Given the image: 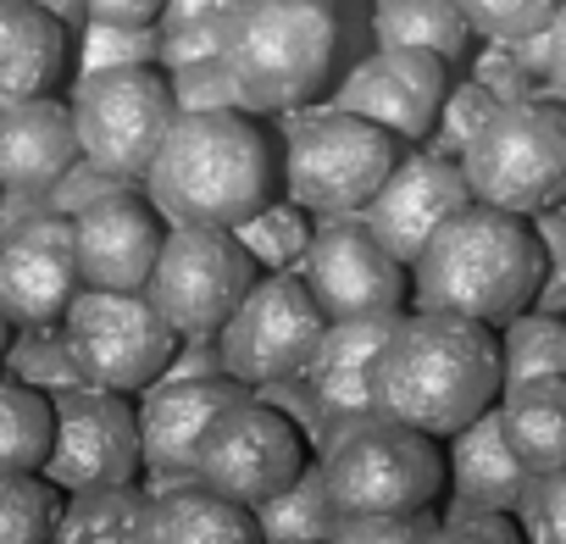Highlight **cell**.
Returning a JSON list of instances; mask_svg holds the SVG:
<instances>
[{"label": "cell", "instance_id": "obj_1", "mask_svg": "<svg viewBox=\"0 0 566 544\" xmlns=\"http://www.w3.org/2000/svg\"><path fill=\"white\" fill-rule=\"evenodd\" d=\"M500 328L450 312H406L373 373L378 417L411 422L433 439H450L500 406Z\"/></svg>", "mask_w": 566, "mask_h": 544}, {"label": "cell", "instance_id": "obj_2", "mask_svg": "<svg viewBox=\"0 0 566 544\" xmlns=\"http://www.w3.org/2000/svg\"><path fill=\"white\" fill-rule=\"evenodd\" d=\"M538 284H544V244L533 217L483 200L455 211L411 261L417 312H450L489 328H505L516 312H527Z\"/></svg>", "mask_w": 566, "mask_h": 544}, {"label": "cell", "instance_id": "obj_3", "mask_svg": "<svg viewBox=\"0 0 566 544\" xmlns=\"http://www.w3.org/2000/svg\"><path fill=\"white\" fill-rule=\"evenodd\" d=\"M277 178L272 145L250 112H178L145 172V195L167 222L239 228L272 200Z\"/></svg>", "mask_w": 566, "mask_h": 544}, {"label": "cell", "instance_id": "obj_4", "mask_svg": "<svg viewBox=\"0 0 566 544\" xmlns=\"http://www.w3.org/2000/svg\"><path fill=\"white\" fill-rule=\"evenodd\" d=\"M222 62L250 112L306 106L339 62L334 0H239L222 23Z\"/></svg>", "mask_w": 566, "mask_h": 544}, {"label": "cell", "instance_id": "obj_5", "mask_svg": "<svg viewBox=\"0 0 566 544\" xmlns=\"http://www.w3.org/2000/svg\"><path fill=\"white\" fill-rule=\"evenodd\" d=\"M328 494L345 516H395L439 505L450 489V461L433 433L395 422V417H361L339 428V439L317 456Z\"/></svg>", "mask_w": 566, "mask_h": 544}, {"label": "cell", "instance_id": "obj_6", "mask_svg": "<svg viewBox=\"0 0 566 544\" xmlns=\"http://www.w3.org/2000/svg\"><path fill=\"white\" fill-rule=\"evenodd\" d=\"M400 145L389 128L356 117V112H306L283 128V195L317 217H361L384 178L400 161Z\"/></svg>", "mask_w": 566, "mask_h": 544}, {"label": "cell", "instance_id": "obj_7", "mask_svg": "<svg viewBox=\"0 0 566 544\" xmlns=\"http://www.w3.org/2000/svg\"><path fill=\"white\" fill-rule=\"evenodd\" d=\"M472 200L538 217L566 200V106L549 95L505 101L461 150Z\"/></svg>", "mask_w": 566, "mask_h": 544}, {"label": "cell", "instance_id": "obj_8", "mask_svg": "<svg viewBox=\"0 0 566 544\" xmlns=\"http://www.w3.org/2000/svg\"><path fill=\"white\" fill-rule=\"evenodd\" d=\"M62 334L78 378L117 395H145L184 345V334L150 306L145 290H78Z\"/></svg>", "mask_w": 566, "mask_h": 544}, {"label": "cell", "instance_id": "obj_9", "mask_svg": "<svg viewBox=\"0 0 566 544\" xmlns=\"http://www.w3.org/2000/svg\"><path fill=\"white\" fill-rule=\"evenodd\" d=\"M67 106H73L84 156L95 167H106V172L134 178V184H145L167 128L178 123L172 79L156 62L84 73V79H73V101Z\"/></svg>", "mask_w": 566, "mask_h": 544}, {"label": "cell", "instance_id": "obj_10", "mask_svg": "<svg viewBox=\"0 0 566 544\" xmlns=\"http://www.w3.org/2000/svg\"><path fill=\"white\" fill-rule=\"evenodd\" d=\"M255 279H261V266L239 244L233 228L172 222L145 295L184 339H195V334H222V323L239 312Z\"/></svg>", "mask_w": 566, "mask_h": 544}, {"label": "cell", "instance_id": "obj_11", "mask_svg": "<svg viewBox=\"0 0 566 544\" xmlns=\"http://www.w3.org/2000/svg\"><path fill=\"white\" fill-rule=\"evenodd\" d=\"M195 472L217 494L255 511L261 500H272L283 483H295L306 472V433L295 428L290 411H277L272 400L250 389L206 428Z\"/></svg>", "mask_w": 566, "mask_h": 544}, {"label": "cell", "instance_id": "obj_12", "mask_svg": "<svg viewBox=\"0 0 566 544\" xmlns=\"http://www.w3.org/2000/svg\"><path fill=\"white\" fill-rule=\"evenodd\" d=\"M328 317L312 301L301 272H261L255 290L239 301V312L222 323V362L233 378L255 384H277V378H301L317 356Z\"/></svg>", "mask_w": 566, "mask_h": 544}, {"label": "cell", "instance_id": "obj_13", "mask_svg": "<svg viewBox=\"0 0 566 544\" xmlns=\"http://www.w3.org/2000/svg\"><path fill=\"white\" fill-rule=\"evenodd\" d=\"M51 400H56V439L40 472L62 494L101 489V483H139L145 439H139V406H128V395L73 384Z\"/></svg>", "mask_w": 566, "mask_h": 544}, {"label": "cell", "instance_id": "obj_14", "mask_svg": "<svg viewBox=\"0 0 566 544\" xmlns=\"http://www.w3.org/2000/svg\"><path fill=\"white\" fill-rule=\"evenodd\" d=\"M301 279L328 323L339 317H373V312H406L411 301V266L389 255V244L367 228V217H323L312 233V250L301 255Z\"/></svg>", "mask_w": 566, "mask_h": 544}, {"label": "cell", "instance_id": "obj_15", "mask_svg": "<svg viewBox=\"0 0 566 544\" xmlns=\"http://www.w3.org/2000/svg\"><path fill=\"white\" fill-rule=\"evenodd\" d=\"M78 290L84 272H78L73 217L45 206L0 233V312L12 317V328L62 323Z\"/></svg>", "mask_w": 566, "mask_h": 544}, {"label": "cell", "instance_id": "obj_16", "mask_svg": "<svg viewBox=\"0 0 566 544\" xmlns=\"http://www.w3.org/2000/svg\"><path fill=\"white\" fill-rule=\"evenodd\" d=\"M444 95H450V62L444 56L411 51V45H378L367 62H356L345 73V84L334 90V106L389 128L406 145H422L439 123Z\"/></svg>", "mask_w": 566, "mask_h": 544}, {"label": "cell", "instance_id": "obj_17", "mask_svg": "<svg viewBox=\"0 0 566 544\" xmlns=\"http://www.w3.org/2000/svg\"><path fill=\"white\" fill-rule=\"evenodd\" d=\"M167 217L145 195V184L117 189L73 217V244H78V272L84 290H145L156 255L167 244Z\"/></svg>", "mask_w": 566, "mask_h": 544}, {"label": "cell", "instance_id": "obj_18", "mask_svg": "<svg viewBox=\"0 0 566 544\" xmlns=\"http://www.w3.org/2000/svg\"><path fill=\"white\" fill-rule=\"evenodd\" d=\"M467 206H472V184H467L461 161L422 145V150L395 161V172L384 178V189L373 195V206L361 217L389 244V255H400L411 266L428 250V239Z\"/></svg>", "mask_w": 566, "mask_h": 544}, {"label": "cell", "instance_id": "obj_19", "mask_svg": "<svg viewBox=\"0 0 566 544\" xmlns=\"http://www.w3.org/2000/svg\"><path fill=\"white\" fill-rule=\"evenodd\" d=\"M250 395L244 378L233 373H211V378H156L139 395V439H145V467L150 472H184L200 456L206 428L239 400Z\"/></svg>", "mask_w": 566, "mask_h": 544}, {"label": "cell", "instance_id": "obj_20", "mask_svg": "<svg viewBox=\"0 0 566 544\" xmlns=\"http://www.w3.org/2000/svg\"><path fill=\"white\" fill-rule=\"evenodd\" d=\"M78 156L84 145L67 101L34 95L0 106V189L7 195H45Z\"/></svg>", "mask_w": 566, "mask_h": 544}, {"label": "cell", "instance_id": "obj_21", "mask_svg": "<svg viewBox=\"0 0 566 544\" xmlns=\"http://www.w3.org/2000/svg\"><path fill=\"white\" fill-rule=\"evenodd\" d=\"M400 317L406 312H373V317H339V323L323 328L317 356L306 367V384L328 406V417L361 422V417L378 411L373 373H378V356H384V345H389V334H395Z\"/></svg>", "mask_w": 566, "mask_h": 544}, {"label": "cell", "instance_id": "obj_22", "mask_svg": "<svg viewBox=\"0 0 566 544\" xmlns=\"http://www.w3.org/2000/svg\"><path fill=\"white\" fill-rule=\"evenodd\" d=\"M444 461H450V500H455L450 511H516L533 489V472L505 439L500 406L455 428L444 439Z\"/></svg>", "mask_w": 566, "mask_h": 544}, {"label": "cell", "instance_id": "obj_23", "mask_svg": "<svg viewBox=\"0 0 566 544\" xmlns=\"http://www.w3.org/2000/svg\"><path fill=\"white\" fill-rule=\"evenodd\" d=\"M73 29L34 0H0V106L51 95L67 73Z\"/></svg>", "mask_w": 566, "mask_h": 544}, {"label": "cell", "instance_id": "obj_24", "mask_svg": "<svg viewBox=\"0 0 566 544\" xmlns=\"http://www.w3.org/2000/svg\"><path fill=\"white\" fill-rule=\"evenodd\" d=\"M145 544H261V533L250 505L217 494L211 483H184L150 494Z\"/></svg>", "mask_w": 566, "mask_h": 544}, {"label": "cell", "instance_id": "obj_25", "mask_svg": "<svg viewBox=\"0 0 566 544\" xmlns=\"http://www.w3.org/2000/svg\"><path fill=\"white\" fill-rule=\"evenodd\" d=\"M500 422L533 478L566 467V378H527L500 389Z\"/></svg>", "mask_w": 566, "mask_h": 544}, {"label": "cell", "instance_id": "obj_26", "mask_svg": "<svg viewBox=\"0 0 566 544\" xmlns=\"http://www.w3.org/2000/svg\"><path fill=\"white\" fill-rule=\"evenodd\" d=\"M150 489L145 483H101L62 494L51 544H145Z\"/></svg>", "mask_w": 566, "mask_h": 544}, {"label": "cell", "instance_id": "obj_27", "mask_svg": "<svg viewBox=\"0 0 566 544\" xmlns=\"http://www.w3.org/2000/svg\"><path fill=\"white\" fill-rule=\"evenodd\" d=\"M350 516L334 505L323 461H306L295 483H283L272 500L255 505V533L261 544H339Z\"/></svg>", "mask_w": 566, "mask_h": 544}, {"label": "cell", "instance_id": "obj_28", "mask_svg": "<svg viewBox=\"0 0 566 544\" xmlns=\"http://www.w3.org/2000/svg\"><path fill=\"white\" fill-rule=\"evenodd\" d=\"M373 40L433 51L455 67L472 45V23L461 12V0H373Z\"/></svg>", "mask_w": 566, "mask_h": 544}, {"label": "cell", "instance_id": "obj_29", "mask_svg": "<svg viewBox=\"0 0 566 544\" xmlns=\"http://www.w3.org/2000/svg\"><path fill=\"white\" fill-rule=\"evenodd\" d=\"M56 439V400L0 373V472H40Z\"/></svg>", "mask_w": 566, "mask_h": 544}, {"label": "cell", "instance_id": "obj_30", "mask_svg": "<svg viewBox=\"0 0 566 544\" xmlns=\"http://www.w3.org/2000/svg\"><path fill=\"white\" fill-rule=\"evenodd\" d=\"M500 373L505 389L527 378H566V312H516L500 328Z\"/></svg>", "mask_w": 566, "mask_h": 544}, {"label": "cell", "instance_id": "obj_31", "mask_svg": "<svg viewBox=\"0 0 566 544\" xmlns=\"http://www.w3.org/2000/svg\"><path fill=\"white\" fill-rule=\"evenodd\" d=\"M239 244L255 255V266L261 272H295L301 266V255L312 250V211L306 206H295L290 195H283V200H266L255 217H244L239 228Z\"/></svg>", "mask_w": 566, "mask_h": 544}, {"label": "cell", "instance_id": "obj_32", "mask_svg": "<svg viewBox=\"0 0 566 544\" xmlns=\"http://www.w3.org/2000/svg\"><path fill=\"white\" fill-rule=\"evenodd\" d=\"M62 489L45 472H0V544H51Z\"/></svg>", "mask_w": 566, "mask_h": 544}, {"label": "cell", "instance_id": "obj_33", "mask_svg": "<svg viewBox=\"0 0 566 544\" xmlns=\"http://www.w3.org/2000/svg\"><path fill=\"white\" fill-rule=\"evenodd\" d=\"M0 367H7L12 378H23V384H34V389H45V395H62V389L84 384V378H78V362H73V351H67L62 323L18 328L12 345H7V356H0Z\"/></svg>", "mask_w": 566, "mask_h": 544}, {"label": "cell", "instance_id": "obj_34", "mask_svg": "<svg viewBox=\"0 0 566 544\" xmlns=\"http://www.w3.org/2000/svg\"><path fill=\"white\" fill-rule=\"evenodd\" d=\"M161 67V23H84L78 29V79L106 67Z\"/></svg>", "mask_w": 566, "mask_h": 544}, {"label": "cell", "instance_id": "obj_35", "mask_svg": "<svg viewBox=\"0 0 566 544\" xmlns=\"http://www.w3.org/2000/svg\"><path fill=\"white\" fill-rule=\"evenodd\" d=\"M500 106H505V101H500L489 84H478V79H472V84H461V90H450V95H444L439 123H433V134H428L422 145H428V150H439V156H455V161H461V150L472 145V134H478Z\"/></svg>", "mask_w": 566, "mask_h": 544}, {"label": "cell", "instance_id": "obj_36", "mask_svg": "<svg viewBox=\"0 0 566 544\" xmlns=\"http://www.w3.org/2000/svg\"><path fill=\"white\" fill-rule=\"evenodd\" d=\"M461 12H467L472 34H483L489 45H516V40L549 29L560 0H461Z\"/></svg>", "mask_w": 566, "mask_h": 544}, {"label": "cell", "instance_id": "obj_37", "mask_svg": "<svg viewBox=\"0 0 566 544\" xmlns=\"http://www.w3.org/2000/svg\"><path fill=\"white\" fill-rule=\"evenodd\" d=\"M167 79H172L178 112H250V106H244V90L233 84V73H228L222 56L189 62V67H178V73H167Z\"/></svg>", "mask_w": 566, "mask_h": 544}, {"label": "cell", "instance_id": "obj_38", "mask_svg": "<svg viewBox=\"0 0 566 544\" xmlns=\"http://www.w3.org/2000/svg\"><path fill=\"white\" fill-rule=\"evenodd\" d=\"M516 522H522L527 544H566V467L533 478L527 500L516 505Z\"/></svg>", "mask_w": 566, "mask_h": 544}, {"label": "cell", "instance_id": "obj_39", "mask_svg": "<svg viewBox=\"0 0 566 544\" xmlns=\"http://www.w3.org/2000/svg\"><path fill=\"white\" fill-rule=\"evenodd\" d=\"M117 189H134V178L106 172V167H95L90 156H78V161L45 189V206L62 211V217H78L84 206H95V200H106V195H117Z\"/></svg>", "mask_w": 566, "mask_h": 544}, {"label": "cell", "instance_id": "obj_40", "mask_svg": "<svg viewBox=\"0 0 566 544\" xmlns=\"http://www.w3.org/2000/svg\"><path fill=\"white\" fill-rule=\"evenodd\" d=\"M428 544H527L516 511H450Z\"/></svg>", "mask_w": 566, "mask_h": 544}, {"label": "cell", "instance_id": "obj_41", "mask_svg": "<svg viewBox=\"0 0 566 544\" xmlns=\"http://www.w3.org/2000/svg\"><path fill=\"white\" fill-rule=\"evenodd\" d=\"M439 527V511L422 505V511H395V516H350L345 538L339 544H428Z\"/></svg>", "mask_w": 566, "mask_h": 544}, {"label": "cell", "instance_id": "obj_42", "mask_svg": "<svg viewBox=\"0 0 566 544\" xmlns=\"http://www.w3.org/2000/svg\"><path fill=\"white\" fill-rule=\"evenodd\" d=\"M538 228V244H544V284L533 295L538 312H566V211H538L533 217Z\"/></svg>", "mask_w": 566, "mask_h": 544}, {"label": "cell", "instance_id": "obj_43", "mask_svg": "<svg viewBox=\"0 0 566 544\" xmlns=\"http://www.w3.org/2000/svg\"><path fill=\"white\" fill-rule=\"evenodd\" d=\"M472 79H478V84H489L500 101H533V95H538V79L516 62V51H511V45H489V51L472 62Z\"/></svg>", "mask_w": 566, "mask_h": 544}, {"label": "cell", "instance_id": "obj_44", "mask_svg": "<svg viewBox=\"0 0 566 544\" xmlns=\"http://www.w3.org/2000/svg\"><path fill=\"white\" fill-rule=\"evenodd\" d=\"M222 23H184V29H161V67L178 73L189 62H206V56H222Z\"/></svg>", "mask_w": 566, "mask_h": 544}, {"label": "cell", "instance_id": "obj_45", "mask_svg": "<svg viewBox=\"0 0 566 544\" xmlns=\"http://www.w3.org/2000/svg\"><path fill=\"white\" fill-rule=\"evenodd\" d=\"M167 0H90L95 23H161Z\"/></svg>", "mask_w": 566, "mask_h": 544}, {"label": "cell", "instance_id": "obj_46", "mask_svg": "<svg viewBox=\"0 0 566 544\" xmlns=\"http://www.w3.org/2000/svg\"><path fill=\"white\" fill-rule=\"evenodd\" d=\"M239 7V0H167L161 29H184V23H217Z\"/></svg>", "mask_w": 566, "mask_h": 544}, {"label": "cell", "instance_id": "obj_47", "mask_svg": "<svg viewBox=\"0 0 566 544\" xmlns=\"http://www.w3.org/2000/svg\"><path fill=\"white\" fill-rule=\"evenodd\" d=\"M549 73L566 84V0H560V12L549 18Z\"/></svg>", "mask_w": 566, "mask_h": 544}, {"label": "cell", "instance_id": "obj_48", "mask_svg": "<svg viewBox=\"0 0 566 544\" xmlns=\"http://www.w3.org/2000/svg\"><path fill=\"white\" fill-rule=\"evenodd\" d=\"M34 7H45L51 18H62V23H67L73 34H78V29L90 23V0H34Z\"/></svg>", "mask_w": 566, "mask_h": 544}, {"label": "cell", "instance_id": "obj_49", "mask_svg": "<svg viewBox=\"0 0 566 544\" xmlns=\"http://www.w3.org/2000/svg\"><path fill=\"white\" fill-rule=\"evenodd\" d=\"M12 334H18V328H12V317H7V312H0V356H7V345H12Z\"/></svg>", "mask_w": 566, "mask_h": 544}, {"label": "cell", "instance_id": "obj_50", "mask_svg": "<svg viewBox=\"0 0 566 544\" xmlns=\"http://www.w3.org/2000/svg\"><path fill=\"white\" fill-rule=\"evenodd\" d=\"M560 211H566V200H560Z\"/></svg>", "mask_w": 566, "mask_h": 544}]
</instances>
